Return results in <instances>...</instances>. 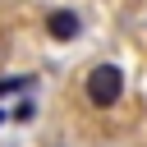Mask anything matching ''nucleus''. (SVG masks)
Returning a JSON list of instances; mask_svg holds the SVG:
<instances>
[{
  "instance_id": "f03ea898",
  "label": "nucleus",
  "mask_w": 147,
  "mask_h": 147,
  "mask_svg": "<svg viewBox=\"0 0 147 147\" xmlns=\"http://www.w3.org/2000/svg\"><path fill=\"white\" fill-rule=\"evenodd\" d=\"M83 32V18L74 14V9H51L46 14V37H55V41H74Z\"/></svg>"
},
{
  "instance_id": "7ed1b4c3",
  "label": "nucleus",
  "mask_w": 147,
  "mask_h": 147,
  "mask_svg": "<svg viewBox=\"0 0 147 147\" xmlns=\"http://www.w3.org/2000/svg\"><path fill=\"white\" fill-rule=\"evenodd\" d=\"M0 119H5V110H0Z\"/></svg>"
},
{
  "instance_id": "f257e3e1",
  "label": "nucleus",
  "mask_w": 147,
  "mask_h": 147,
  "mask_svg": "<svg viewBox=\"0 0 147 147\" xmlns=\"http://www.w3.org/2000/svg\"><path fill=\"white\" fill-rule=\"evenodd\" d=\"M83 96H87V106H96V110L119 106V96H124V69H119V64H92L87 78H83Z\"/></svg>"
}]
</instances>
